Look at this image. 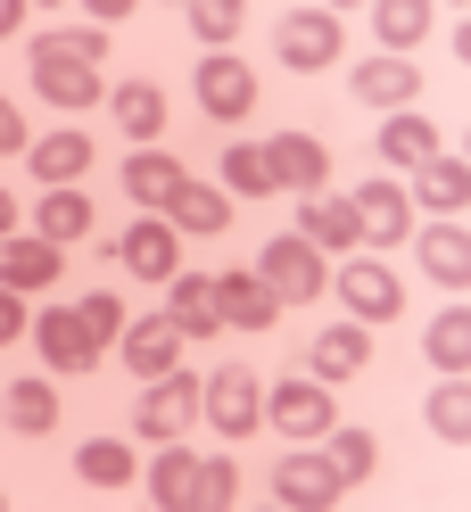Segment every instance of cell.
Instances as JSON below:
<instances>
[{
  "mask_svg": "<svg viewBox=\"0 0 471 512\" xmlns=\"http://www.w3.org/2000/svg\"><path fill=\"white\" fill-rule=\"evenodd\" d=\"M100 58H108V42L91 34V25H83V34H42L34 42V91L50 108L75 116V108L100 100Z\"/></svg>",
  "mask_w": 471,
  "mask_h": 512,
  "instance_id": "obj_1",
  "label": "cell"
},
{
  "mask_svg": "<svg viewBox=\"0 0 471 512\" xmlns=\"http://www.w3.org/2000/svg\"><path fill=\"white\" fill-rule=\"evenodd\" d=\"M265 281V290L281 298V306H314L323 298V281H331V265H323V248H306L298 232H281V240H265V256L248 265Z\"/></svg>",
  "mask_w": 471,
  "mask_h": 512,
  "instance_id": "obj_2",
  "label": "cell"
},
{
  "mask_svg": "<svg viewBox=\"0 0 471 512\" xmlns=\"http://www.w3.org/2000/svg\"><path fill=\"white\" fill-rule=\"evenodd\" d=\"M199 413H207L224 438H248V430L265 422V389H257V372H240V364L207 372V380H199Z\"/></svg>",
  "mask_w": 471,
  "mask_h": 512,
  "instance_id": "obj_3",
  "label": "cell"
},
{
  "mask_svg": "<svg viewBox=\"0 0 471 512\" xmlns=\"http://www.w3.org/2000/svg\"><path fill=\"white\" fill-rule=\"evenodd\" d=\"M133 422H141V438H157V446L182 438V430L199 422V380L182 372V364H174V372H157L149 389H141V405H133Z\"/></svg>",
  "mask_w": 471,
  "mask_h": 512,
  "instance_id": "obj_4",
  "label": "cell"
},
{
  "mask_svg": "<svg viewBox=\"0 0 471 512\" xmlns=\"http://www.w3.org/2000/svg\"><path fill=\"white\" fill-rule=\"evenodd\" d=\"M265 422L281 430V438H323L331 430V389H323V380H273V389H265Z\"/></svg>",
  "mask_w": 471,
  "mask_h": 512,
  "instance_id": "obj_5",
  "label": "cell"
},
{
  "mask_svg": "<svg viewBox=\"0 0 471 512\" xmlns=\"http://www.w3.org/2000/svg\"><path fill=\"white\" fill-rule=\"evenodd\" d=\"M273 496L290 512H331L339 496H348V479L331 471V455H281L273 463Z\"/></svg>",
  "mask_w": 471,
  "mask_h": 512,
  "instance_id": "obj_6",
  "label": "cell"
},
{
  "mask_svg": "<svg viewBox=\"0 0 471 512\" xmlns=\"http://www.w3.org/2000/svg\"><path fill=\"white\" fill-rule=\"evenodd\" d=\"M273 58H281V67H298V75H323L331 58H339V17H323V9H298V17H281Z\"/></svg>",
  "mask_w": 471,
  "mask_h": 512,
  "instance_id": "obj_7",
  "label": "cell"
},
{
  "mask_svg": "<svg viewBox=\"0 0 471 512\" xmlns=\"http://www.w3.org/2000/svg\"><path fill=\"white\" fill-rule=\"evenodd\" d=\"M339 298H348L356 323H397V314H405V290H397V273L381 265V256H356V265H339Z\"/></svg>",
  "mask_w": 471,
  "mask_h": 512,
  "instance_id": "obj_8",
  "label": "cell"
},
{
  "mask_svg": "<svg viewBox=\"0 0 471 512\" xmlns=\"http://www.w3.org/2000/svg\"><path fill=\"white\" fill-rule=\"evenodd\" d=\"M25 331H34V347H42V364H50V372H91V364H100V339L83 331V314H75V306H50V314H34Z\"/></svg>",
  "mask_w": 471,
  "mask_h": 512,
  "instance_id": "obj_9",
  "label": "cell"
},
{
  "mask_svg": "<svg viewBox=\"0 0 471 512\" xmlns=\"http://www.w3.org/2000/svg\"><path fill=\"white\" fill-rule=\"evenodd\" d=\"M116 356L133 380H157V372H174L182 364V331L166 323V314H133V323L116 331Z\"/></svg>",
  "mask_w": 471,
  "mask_h": 512,
  "instance_id": "obj_10",
  "label": "cell"
},
{
  "mask_svg": "<svg viewBox=\"0 0 471 512\" xmlns=\"http://www.w3.org/2000/svg\"><path fill=\"white\" fill-rule=\"evenodd\" d=\"M199 108L215 116V124H240L248 108H257V75H248V58H199Z\"/></svg>",
  "mask_w": 471,
  "mask_h": 512,
  "instance_id": "obj_11",
  "label": "cell"
},
{
  "mask_svg": "<svg viewBox=\"0 0 471 512\" xmlns=\"http://www.w3.org/2000/svg\"><path fill=\"white\" fill-rule=\"evenodd\" d=\"M348 207H356V232H364L372 248H397L405 232H414V199H405L397 182H364V190H348Z\"/></svg>",
  "mask_w": 471,
  "mask_h": 512,
  "instance_id": "obj_12",
  "label": "cell"
},
{
  "mask_svg": "<svg viewBox=\"0 0 471 512\" xmlns=\"http://www.w3.org/2000/svg\"><path fill=\"white\" fill-rule=\"evenodd\" d=\"M25 166H34V182H42V190H75V182H83V166H91V141L75 133V124H58V133L25 141Z\"/></svg>",
  "mask_w": 471,
  "mask_h": 512,
  "instance_id": "obj_13",
  "label": "cell"
},
{
  "mask_svg": "<svg viewBox=\"0 0 471 512\" xmlns=\"http://www.w3.org/2000/svg\"><path fill=\"white\" fill-rule=\"evenodd\" d=\"M182 157H166V149H141V157H124V199L133 207H149V215H166L174 199H182Z\"/></svg>",
  "mask_w": 471,
  "mask_h": 512,
  "instance_id": "obj_14",
  "label": "cell"
},
{
  "mask_svg": "<svg viewBox=\"0 0 471 512\" xmlns=\"http://www.w3.org/2000/svg\"><path fill=\"white\" fill-rule=\"evenodd\" d=\"M348 91H356V100L364 108H414V91H422V67H414V58H364V67L348 75Z\"/></svg>",
  "mask_w": 471,
  "mask_h": 512,
  "instance_id": "obj_15",
  "label": "cell"
},
{
  "mask_svg": "<svg viewBox=\"0 0 471 512\" xmlns=\"http://www.w3.org/2000/svg\"><path fill=\"white\" fill-rule=\"evenodd\" d=\"M116 256L133 265V281H174V256H182V232L174 223H157V215H141L133 232L116 240Z\"/></svg>",
  "mask_w": 471,
  "mask_h": 512,
  "instance_id": "obj_16",
  "label": "cell"
},
{
  "mask_svg": "<svg viewBox=\"0 0 471 512\" xmlns=\"http://www.w3.org/2000/svg\"><path fill=\"white\" fill-rule=\"evenodd\" d=\"M50 281H58V248L42 240V232H9V240H0V290H50Z\"/></svg>",
  "mask_w": 471,
  "mask_h": 512,
  "instance_id": "obj_17",
  "label": "cell"
},
{
  "mask_svg": "<svg viewBox=\"0 0 471 512\" xmlns=\"http://www.w3.org/2000/svg\"><path fill=\"white\" fill-rule=\"evenodd\" d=\"M298 240H306V248H331V256H339V248H356V240H364V232H356V207L339 199V190H306V207H298Z\"/></svg>",
  "mask_w": 471,
  "mask_h": 512,
  "instance_id": "obj_18",
  "label": "cell"
},
{
  "mask_svg": "<svg viewBox=\"0 0 471 512\" xmlns=\"http://www.w3.org/2000/svg\"><path fill=\"white\" fill-rule=\"evenodd\" d=\"M265 157H273L281 190H331V157H323V141H314V133H273Z\"/></svg>",
  "mask_w": 471,
  "mask_h": 512,
  "instance_id": "obj_19",
  "label": "cell"
},
{
  "mask_svg": "<svg viewBox=\"0 0 471 512\" xmlns=\"http://www.w3.org/2000/svg\"><path fill=\"white\" fill-rule=\"evenodd\" d=\"M314 380H323V389H339V380H356L364 364H372V339H364V323H331L323 339H314Z\"/></svg>",
  "mask_w": 471,
  "mask_h": 512,
  "instance_id": "obj_20",
  "label": "cell"
},
{
  "mask_svg": "<svg viewBox=\"0 0 471 512\" xmlns=\"http://www.w3.org/2000/svg\"><path fill=\"white\" fill-rule=\"evenodd\" d=\"M166 323H174L182 339H215V331H224V306H215V281H199V273H174Z\"/></svg>",
  "mask_w": 471,
  "mask_h": 512,
  "instance_id": "obj_21",
  "label": "cell"
},
{
  "mask_svg": "<svg viewBox=\"0 0 471 512\" xmlns=\"http://www.w3.org/2000/svg\"><path fill=\"white\" fill-rule=\"evenodd\" d=\"M215 306H224V331H265L281 314V298L265 290L257 273H224V281H215Z\"/></svg>",
  "mask_w": 471,
  "mask_h": 512,
  "instance_id": "obj_22",
  "label": "cell"
},
{
  "mask_svg": "<svg viewBox=\"0 0 471 512\" xmlns=\"http://www.w3.org/2000/svg\"><path fill=\"white\" fill-rule=\"evenodd\" d=\"M381 157H389L397 174H422L430 157H438V124H430V116H414V108H397V116L381 124Z\"/></svg>",
  "mask_w": 471,
  "mask_h": 512,
  "instance_id": "obj_23",
  "label": "cell"
},
{
  "mask_svg": "<svg viewBox=\"0 0 471 512\" xmlns=\"http://www.w3.org/2000/svg\"><path fill=\"white\" fill-rule=\"evenodd\" d=\"M149 504H166V512H199V455H182L174 438H166V455L149 463Z\"/></svg>",
  "mask_w": 471,
  "mask_h": 512,
  "instance_id": "obj_24",
  "label": "cell"
},
{
  "mask_svg": "<svg viewBox=\"0 0 471 512\" xmlns=\"http://www.w3.org/2000/svg\"><path fill=\"white\" fill-rule=\"evenodd\" d=\"M108 116L124 124V141H157L166 133V91L157 83H124V91H108Z\"/></svg>",
  "mask_w": 471,
  "mask_h": 512,
  "instance_id": "obj_25",
  "label": "cell"
},
{
  "mask_svg": "<svg viewBox=\"0 0 471 512\" xmlns=\"http://www.w3.org/2000/svg\"><path fill=\"white\" fill-rule=\"evenodd\" d=\"M422 273L438 281V290H463L471 281V240L455 232V223H430L422 232Z\"/></svg>",
  "mask_w": 471,
  "mask_h": 512,
  "instance_id": "obj_26",
  "label": "cell"
},
{
  "mask_svg": "<svg viewBox=\"0 0 471 512\" xmlns=\"http://www.w3.org/2000/svg\"><path fill=\"white\" fill-rule=\"evenodd\" d=\"M422 356L447 372V380H463V372H471V314H463V306H447V314H438V323L422 331Z\"/></svg>",
  "mask_w": 471,
  "mask_h": 512,
  "instance_id": "obj_27",
  "label": "cell"
},
{
  "mask_svg": "<svg viewBox=\"0 0 471 512\" xmlns=\"http://www.w3.org/2000/svg\"><path fill=\"white\" fill-rule=\"evenodd\" d=\"M0 422L25 430V438H42V430L58 422V389H50V380H9V397H0Z\"/></svg>",
  "mask_w": 471,
  "mask_h": 512,
  "instance_id": "obj_28",
  "label": "cell"
},
{
  "mask_svg": "<svg viewBox=\"0 0 471 512\" xmlns=\"http://www.w3.org/2000/svg\"><path fill=\"white\" fill-rule=\"evenodd\" d=\"M166 223H174V232H199V240H215V232L232 223V199H224V190H199V182H182V199L166 207Z\"/></svg>",
  "mask_w": 471,
  "mask_h": 512,
  "instance_id": "obj_29",
  "label": "cell"
},
{
  "mask_svg": "<svg viewBox=\"0 0 471 512\" xmlns=\"http://www.w3.org/2000/svg\"><path fill=\"white\" fill-rule=\"evenodd\" d=\"M372 34H381L389 58H405V50L430 34V9H422V0H381V9H372Z\"/></svg>",
  "mask_w": 471,
  "mask_h": 512,
  "instance_id": "obj_30",
  "label": "cell"
},
{
  "mask_svg": "<svg viewBox=\"0 0 471 512\" xmlns=\"http://www.w3.org/2000/svg\"><path fill=\"white\" fill-rule=\"evenodd\" d=\"M414 199H422V207H438V215H455V207L471 199V166H463V157H447V149H438L430 166H422V190H414Z\"/></svg>",
  "mask_w": 471,
  "mask_h": 512,
  "instance_id": "obj_31",
  "label": "cell"
},
{
  "mask_svg": "<svg viewBox=\"0 0 471 512\" xmlns=\"http://www.w3.org/2000/svg\"><path fill=\"white\" fill-rule=\"evenodd\" d=\"M75 471L91 479V488H124V479H133V446H124V438H83L75 446Z\"/></svg>",
  "mask_w": 471,
  "mask_h": 512,
  "instance_id": "obj_32",
  "label": "cell"
},
{
  "mask_svg": "<svg viewBox=\"0 0 471 512\" xmlns=\"http://www.w3.org/2000/svg\"><path fill=\"white\" fill-rule=\"evenodd\" d=\"M83 232H91V199H83V190H42V240L67 248Z\"/></svg>",
  "mask_w": 471,
  "mask_h": 512,
  "instance_id": "obj_33",
  "label": "cell"
},
{
  "mask_svg": "<svg viewBox=\"0 0 471 512\" xmlns=\"http://www.w3.org/2000/svg\"><path fill=\"white\" fill-rule=\"evenodd\" d=\"M323 438H331V471L348 479V488H364V479H372V463H381V446H372V430H339V422H331Z\"/></svg>",
  "mask_w": 471,
  "mask_h": 512,
  "instance_id": "obj_34",
  "label": "cell"
},
{
  "mask_svg": "<svg viewBox=\"0 0 471 512\" xmlns=\"http://www.w3.org/2000/svg\"><path fill=\"white\" fill-rule=\"evenodd\" d=\"M224 182H232V190H248V199H265V190H281L273 157H265L257 141H232V149H224Z\"/></svg>",
  "mask_w": 471,
  "mask_h": 512,
  "instance_id": "obj_35",
  "label": "cell"
},
{
  "mask_svg": "<svg viewBox=\"0 0 471 512\" xmlns=\"http://www.w3.org/2000/svg\"><path fill=\"white\" fill-rule=\"evenodd\" d=\"M422 413H430V430L447 438V446H463V438H471V389H463V380L430 389V405H422Z\"/></svg>",
  "mask_w": 471,
  "mask_h": 512,
  "instance_id": "obj_36",
  "label": "cell"
},
{
  "mask_svg": "<svg viewBox=\"0 0 471 512\" xmlns=\"http://www.w3.org/2000/svg\"><path fill=\"white\" fill-rule=\"evenodd\" d=\"M232 496H240L232 455H199V512H232Z\"/></svg>",
  "mask_w": 471,
  "mask_h": 512,
  "instance_id": "obj_37",
  "label": "cell"
},
{
  "mask_svg": "<svg viewBox=\"0 0 471 512\" xmlns=\"http://www.w3.org/2000/svg\"><path fill=\"white\" fill-rule=\"evenodd\" d=\"M75 314H83V331L100 339V347H116V331H124V298H116V290H91V298H75Z\"/></svg>",
  "mask_w": 471,
  "mask_h": 512,
  "instance_id": "obj_38",
  "label": "cell"
},
{
  "mask_svg": "<svg viewBox=\"0 0 471 512\" xmlns=\"http://www.w3.org/2000/svg\"><path fill=\"white\" fill-rule=\"evenodd\" d=\"M191 34H199L207 50H224V42L240 34V0H199V9H191Z\"/></svg>",
  "mask_w": 471,
  "mask_h": 512,
  "instance_id": "obj_39",
  "label": "cell"
},
{
  "mask_svg": "<svg viewBox=\"0 0 471 512\" xmlns=\"http://www.w3.org/2000/svg\"><path fill=\"white\" fill-rule=\"evenodd\" d=\"M25 323H34V314L17 306V290H0V347H9V339H25Z\"/></svg>",
  "mask_w": 471,
  "mask_h": 512,
  "instance_id": "obj_40",
  "label": "cell"
},
{
  "mask_svg": "<svg viewBox=\"0 0 471 512\" xmlns=\"http://www.w3.org/2000/svg\"><path fill=\"white\" fill-rule=\"evenodd\" d=\"M9 149H25V124H17V108H9V100H0V157H9Z\"/></svg>",
  "mask_w": 471,
  "mask_h": 512,
  "instance_id": "obj_41",
  "label": "cell"
},
{
  "mask_svg": "<svg viewBox=\"0 0 471 512\" xmlns=\"http://www.w3.org/2000/svg\"><path fill=\"white\" fill-rule=\"evenodd\" d=\"M17 25H25V9H17V0H0V42H9Z\"/></svg>",
  "mask_w": 471,
  "mask_h": 512,
  "instance_id": "obj_42",
  "label": "cell"
},
{
  "mask_svg": "<svg viewBox=\"0 0 471 512\" xmlns=\"http://www.w3.org/2000/svg\"><path fill=\"white\" fill-rule=\"evenodd\" d=\"M17 232V199H9V190H0V240H9Z\"/></svg>",
  "mask_w": 471,
  "mask_h": 512,
  "instance_id": "obj_43",
  "label": "cell"
}]
</instances>
